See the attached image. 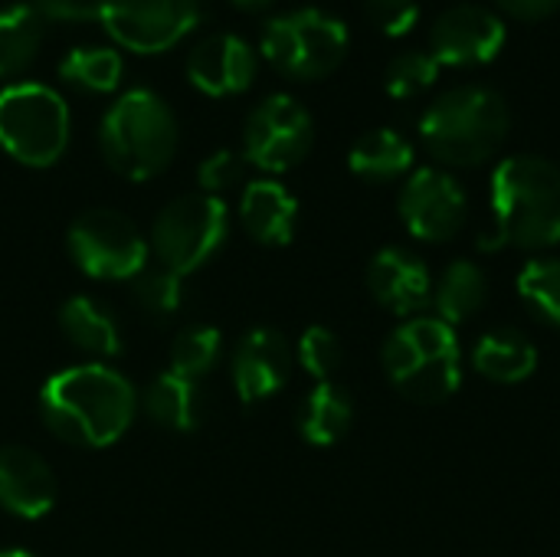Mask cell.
<instances>
[{
	"label": "cell",
	"instance_id": "obj_2",
	"mask_svg": "<svg viewBox=\"0 0 560 557\" xmlns=\"http://www.w3.org/2000/svg\"><path fill=\"white\" fill-rule=\"evenodd\" d=\"M555 243H560V167L535 154L505 158L492 174V227L479 236V250H548Z\"/></svg>",
	"mask_w": 560,
	"mask_h": 557
},
{
	"label": "cell",
	"instance_id": "obj_3",
	"mask_svg": "<svg viewBox=\"0 0 560 557\" xmlns=\"http://www.w3.org/2000/svg\"><path fill=\"white\" fill-rule=\"evenodd\" d=\"M177 141L180 128L171 105L144 85L121 92L98 125L105 164L125 181L158 177L174 161Z\"/></svg>",
	"mask_w": 560,
	"mask_h": 557
},
{
	"label": "cell",
	"instance_id": "obj_8",
	"mask_svg": "<svg viewBox=\"0 0 560 557\" xmlns=\"http://www.w3.org/2000/svg\"><path fill=\"white\" fill-rule=\"evenodd\" d=\"M226 233H230V210L223 197L187 194V197H174L158 213L151 240L161 266L184 279L223 246Z\"/></svg>",
	"mask_w": 560,
	"mask_h": 557
},
{
	"label": "cell",
	"instance_id": "obj_1",
	"mask_svg": "<svg viewBox=\"0 0 560 557\" xmlns=\"http://www.w3.org/2000/svg\"><path fill=\"white\" fill-rule=\"evenodd\" d=\"M135 387L105 364H79L49 378L39 391V417L52 437L72 446H112L135 420Z\"/></svg>",
	"mask_w": 560,
	"mask_h": 557
},
{
	"label": "cell",
	"instance_id": "obj_24",
	"mask_svg": "<svg viewBox=\"0 0 560 557\" xmlns=\"http://www.w3.org/2000/svg\"><path fill=\"white\" fill-rule=\"evenodd\" d=\"M348 164L364 181H394L413 167V148L394 128H374L354 141Z\"/></svg>",
	"mask_w": 560,
	"mask_h": 557
},
{
	"label": "cell",
	"instance_id": "obj_6",
	"mask_svg": "<svg viewBox=\"0 0 560 557\" xmlns=\"http://www.w3.org/2000/svg\"><path fill=\"white\" fill-rule=\"evenodd\" d=\"M72 135L66 98L43 82H10L0 89V148L26 167H52Z\"/></svg>",
	"mask_w": 560,
	"mask_h": 557
},
{
	"label": "cell",
	"instance_id": "obj_15",
	"mask_svg": "<svg viewBox=\"0 0 560 557\" xmlns=\"http://www.w3.org/2000/svg\"><path fill=\"white\" fill-rule=\"evenodd\" d=\"M292 348L272 328H253L233 351V387L243 404H262L289 384Z\"/></svg>",
	"mask_w": 560,
	"mask_h": 557
},
{
	"label": "cell",
	"instance_id": "obj_35",
	"mask_svg": "<svg viewBox=\"0 0 560 557\" xmlns=\"http://www.w3.org/2000/svg\"><path fill=\"white\" fill-rule=\"evenodd\" d=\"M495 3L518 20H545L560 7V0H495Z\"/></svg>",
	"mask_w": 560,
	"mask_h": 557
},
{
	"label": "cell",
	"instance_id": "obj_5",
	"mask_svg": "<svg viewBox=\"0 0 560 557\" xmlns=\"http://www.w3.org/2000/svg\"><path fill=\"white\" fill-rule=\"evenodd\" d=\"M384 371L390 384L417 401L440 404L463 381V355L453 325L443 318H410L384 345Z\"/></svg>",
	"mask_w": 560,
	"mask_h": 557
},
{
	"label": "cell",
	"instance_id": "obj_30",
	"mask_svg": "<svg viewBox=\"0 0 560 557\" xmlns=\"http://www.w3.org/2000/svg\"><path fill=\"white\" fill-rule=\"evenodd\" d=\"M436 76H440V62L423 49H410V53H400L387 66L384 85L394 98H413V95L427 92L436 82Z\"/></svg>",
	"mask_w": 560,
	"mask_h": 557
},
{
	"label": "cell",
	"instance_id": "obj_4",
	"mask_svg": "<svg viewBox=\"0 0 560 557\" xmlns=\"http://www.w3.org/2000/svg\"><path fill=\"white\" fill-rule=\"evenodd\" d=\"M512 115L505 98L486 85H463L440 95L420 118V138L433 158L456 167L489 161L509 138Z\"/></svg>",
	"mask_w": 560,
	"mask_h": 557
},
{
	"label": "cell",
	"instance_id": "obj_9",
	"mask_svg": "<svg viewBox=\"0 0 560 557\" xmlns=\"http://www.w3.org/2000/svg\"><path fill=\"white\" fill-rule=\"evenodd\" d=\"M72 263L105 282H131L148 266V243L141 230L118 210H85L69 227Z\"/></svg>",
	"mask_w": 560,
	"mask_h": 557
},
{
	"label": "cell",
	"instance_id": "obj_23",
	"mask_svg": "<svg viewBox=\"0 0 560 557\" xmlns=\"http://www.w3.org/2000/svg\"><path fill=\"white\" fill-rule=\"evenodd\" d=\"M354 420V404L348 391L335 381H322L299 407V430L312 446L338 443Z\"/></svg>",
	"mask_w": 560,
	"mask_h": 557
},
{
	"label": "cell",
	"instance_id": "obj_12",
	"mask_svg": "<svg viewBox=\"0 0 560 557\" xmlns=\"http://www.w3.org/2000/svg\"><path fill=\"white\" fill-rule=\"evenodd\" d=\"M466 190L463 184L436 167H420L400 190V217L407 230L430 243L453 240L466 223Z\"/></svg>",
	"mask_w": 560,
	"mask_h": 557
},
{
	"label": "cell",
	"instance_id": "obj_28",
	"mask_svg": "<svg viewBox=\"0 0 560 557\" xmlns=\"http://www.w3.org/2000/svg\"><path fill=\"white\" fill-rule=\"evenodd\" d=\"M223 338L217 328L210 325H190L184 328L174 345H171V371L190 381H200L207 371H213L217 358H220Z\"/></svg>",
	"mask_w": 560,
	"mask_h": 557
},
{
	"label": "cell",
	"instance_id": "obj_26",
	"mask_svg": "<svg viewBox=\"0 0 560 557\" xmlns=\"http://www.w3.org/2000/svg\"><path fill=\"white\" fill-rule=\"evenodd\" d=\"M486 292H489V279L476 263H469V259L450 263V269L440 276L436 295H433L436 318H443L446 325H459V322L472 318L486 305Z\"/></svg>",
	"mask_w": 560,
	"mask_h": 557
},
{
	"label": "cell",
	"instance_id": "obj_18",
	"mask_svg": "<svg viewBox=\"0 0 560 557\" xmlns=\"http://www.w3.org/2000/svg\"><path fill=\"white\" fill-rule=\"evenodd\" d=\"M299 204L279 181H253L240 200L243 230L262 246H285L295 236Z\"/></svg>",
	"mask_w": 560,
	"mask_h": 557
},
{
	"label": "cell",
	"instance_id": "obj_17",
	"mask_svg": "<svg viewBox=\"0 0 560 557\" xmlns=\"http://www.w3.org/2000/svg\"><path fill=\"white\" fill-rule=\"evenodd\" d=\"M56 502V479L43 456L23 446L0 450V509L16 519H43Z\"/></svg>",
	"mask_w": 560,
	"mask_h": 557
},
{
	"label": "cell",
	"instance_id": "obj_13",
	"mask_svg": "<svg viewBox=\"0 0 560 557\" xmlns=\"http://www.w3.org/2000/svg\"><path fill=\"white\" fill-rule=\"evenodd\" d=\"M505 46V23L476 3L446 10L430 33V56L440 66H486Z\"/></svg>",
	"mask_w": 560,
	"mask_h": 557
},
{
	"label": "cell",
	"instance_id": "obj_16",
	"mask_svg": "<svg viewBox=\"0 0 560 557\" xmlns=\"http://www.w3.org/2000/svg\"><path fill=\"white\" fill-rule=\"evenodd\" d=\"M368 289L387 312L400 318L417 315L433 302V282L427 263L404 246H387L371 259Z\"/></svg>",
	"mask_w": 560,
	"mask_h": 557
},
{
	"label": "cell",
	"instance_id": "obj_21",
	"mask_svg": "<svg viewBox=\"0 0 560 557\" xmlns=\"http://www.w3.org/2000/svg\"><path fill=\"white\" fill-rule=\"evenodd\" d=\"M59 328L79 351L92 358H112L121 351V332L115 318L89 295H72L59 309Z\"/></svg>",
	"mask_w": 560,
	"mask_h": 557
},
{
	"label": "cell",
	"instance_id": "obj_27",
	"mask_svg": "<svg viewBox=\"0 0 560 557\" xmlns=\"http://www.w3.org/2000/svg\"><path fill=\"white\" fill-rule=\"evenodd\" d=\"M518 295L535 318L560 328V259H532L518 276Z\"/></svg>",
	"mask_w": 560,
	"mask_h": 557
},
{
	"label": "cell",
	"instance_id": "obj_10",
	"mask_svg": "<svg viewBox=\"0 0 560 557\" xmlns=\"http://www.w3.org/2000/svg\"><path fill=\"white\" fill-rule=\"evenodd\" d=\"M315 144V121L308 115V108L285 95H266L243 125V158L246 164L269 171V174H282L289 167H295L299 161H305V154Z\"/></svg>",
	"mask_w": 560,
	"mask_h": 557
},
{
	"label": "cell",
	"instance_id": "obj_36",
	"mask_svg": "<svg viewBox=\"0 0 560 557\" xmlns=\"http://www.w3.org/2000/svg\"><path fill=\"white\" fill-rule=\"evenodd\" d=\"M233 7H240V10H246V13H259V10H266L272 0H230Z\"/></svg>",
	"mask_w": 560,
	"mask_h": 557
},
{
	"label": "cell",
	"instance_id": "obj_22",
	"mask_svg": "<svg viewBox=\"0 0 560 557\" xmlns=\"http://www.w3.org/2000/svg\"><path fill=\"white\" fill-rule=\"evenodd\" d=\"M144 410L148 417L174 433H187L200 423L203 417V394H200V381L180 378L174 371L161 374L158 381H151V387L144 391Z\"/></svg>",
	"mask_w": 560,
	"mask_h": 557
},
{
	"label": "cell",
	"instance_id": "obj_34",
	"mask_svg": "<svg viewBox=\"0 0 560 557\" xmlns=\"http://www.w3.org/2000/svg\"><path fill=\"white\" fill-rule=\"evenodd\" d=\"M46 26H79L95 23L102 13V0H30Z\"/></svg>",
	"mask_w": 560,
	"mask_h": 557
},
{
	"label": "cell",
	"instance_id": "obj_32",
	"mask_svg": "<svg viewBox=\"0 0 560 557\" xmlns=\"http://www.w3.org/2000/svg\"><path fill=\"white\" fill-rule=\"evenodd\" d=\"M246 174V158L230 151V148H220L213 151L210 158L200 161L197 167V184H200V194H213L220 197L223 190L236 187Z\"/></svg>",
	"mask_w": 560,
	"mask_h": 557
},
{
	"label": "cell",
	"instance_id": "obj_14",
	"mask_svg": "<svg viewBox=\"0 0 560 557\" xmlns=\"http://www.w3.org/2000/svg\"><path fill=\"white\" fill-rule=\"evenodd\" d=\"M259 53L236 33H210L187 53V79L210 98L240 95L256 82Z\"/></svg>",
	"mask_w": 560,
	"mask_h": 557
},
{
	"label": "cell",
	"instance_id": "obj_11",
	"mask_svg": "<svg viewBox=\"0 0 560 557\" xmlns=\"http://www.w3.org/2000/svg\"><path fill=\"white\" fill-rule=\"evenodd\" d=\"M200 16L203 0H102L98 23L118 46L154 56L190 36Z\"/></svg>",
	"mask_w": 560,
	"mask_h": 557
},
{
	"label": "cell",
	"instance_id": "obj_37",
	"mask_svg": "<svg viewBox=\"0 0 560 557\" xmlns=\"http://www.w3.org/2000/svg\"><path fill=\"white\" fill-rule=\"evenodd\" d=\"M0 557H33L30 552H20V548H10V552H0Z\"/></svg>",
	"mask_w": 560,
	"mask_h": 557
},
{
	"label": "cell",
	"instance_id": "obj_29",
	"mask_svg": "<svg viewBox=\"0 0 560 557\" xmlns=\"http://www.w3.org/2000/svg\"><path fill=\"white\" fill-rule=\"evenodd\" d=\"M131 295H135V305L151 315V318H171L177 315V309L184 305V289H180V276L171 272V269H141L135 279H131Z\"/></svg>",
	"mask_w": 560,
	"mask_h": 557
},
{
	"label": "cell",
	"instance_id": "obj_20",
	"mask_svg": "<svg viewBox=\"0 0 560 557\" xmlns=\"http://www.w3.org/2000/svg\"><path fill=\"white\" fill-rule=\"evenodd\" d=\"M472 364L482 378L495 384H518L528 381L538 368V351L528 335L515 328L486 332L472 351Z\"/></svg>",
	"mask_w": 560,
	"mask_h": 557
},
{
	"label": "cell",
	"instance_id": "obj_25",
	"mask_svg": "<svg viewBox=\"0 0 560 557\" xmlns=\"http://www.w3.org/2000/svg\"><path fill=\"white\" fill-rule=\"evenodd\" d=\"M125 59L115 46H72L59 59V79L79 92L112 95L121 85Z\"/></svg>",
	"mask_w": 560,
	"mask_h": 557
},
{
	"label": "cell",
	"instance_id": "obj_7",
	"mask_svg": "<svg viewBox=\"0 0 560 557\" xmlns=\"http://www.w3.org/2000/svg\"><path fill=\"white\" fill-rule=\"evenodd\" d=\"M262 59L282 76L315 82L331 76L348 56V26L318 7H302L272 16L259 39Z\"/></svg>",
	"mask_w": 560,
	"mask_h": 557
},
{
	"label": "cell",
	"instance_id": "obj_31",
	"mask_svg": "<svg viewBox=\"0 0 560 557\" xmlns=\"http://www.w3.org/2000/svg\"><path fill=\"white\" fill-rule=\"evenodd\" d=\"M345 361V351H341V341L331 328L325 325H312L305 328V335L299 338V364L322 381H331V374L341 368Z\"/></svg>",
	"mask_w": 560,
	"mask_h": 557
},
{
	"label": "cell",
	"instance_id": "obj_19",
	"mask_svg": "<svg viewBox=\"0 0 560 557\" xmlns=\"http://www.w3.org/2000/svg\"><path fill=\"white\" fill-rule=\"evenodd\" d=\"M46 30H49L46 20L36 13L30 0L0 7V79L3 82L23 76L36 62Z\"/></svg>",
	"mask_w": 560,
	"mask_h": 557
},
{
	"label": "cell",
	"instance_id": "obj_33",
	"mask_svg": "<svg viewBox=\"0 0 560 557\" xmlns=\"http://www.w3.org/2000/svg\"><path fill=\"white\" fill-rule=\"evenodd\" d=\"M371 23L387 36H404L420 20V0H368Z\"/></svg>",
	"mask_w": 560,
	"mask_h": 557
}]
</instances>
